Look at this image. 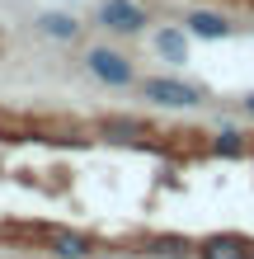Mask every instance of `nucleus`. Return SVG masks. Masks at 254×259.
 Here are the masks:
<instances>
[{
  "label": "nucleus",
  "instance_id": "f257e3e1",
  "mask_svg": "<svg viewBox=\"0 0 254 259\" xmlns=\"http://www.w3.org/2000/svg\"><path fill=\"white\" fill-rule=\"evenodd\" d=\"M85 71L94 75L99 85H109V90H127V85H137V66L127 62V52H118V48H109V42H94L85 57Z\"/></svg>",
  "mask_w": 254,
  "mask_h": 259
},
{
  "label": "nucleus",
  "instance_id": "f03ea898",
  "mask_svg": "<svg viewBox=\"0 0 254 259\" xmlns=\"http://www.w3.org/2000/svg\"><path fill=\"white\" fill-rule=\"evenodd\" d=\"M137 90L156 109H198L202 104V90L193 80H179V75H146V80H137Z\"/></svg>",
  "mask_w": 254,
  "mask_h": 259
},
{
  "label": "nucleus",
  "instance_id": "7ed1b4c3",
  "mask_svg": "<svg viewBox=\"0 0 254 259\" xmlns=\"http://www.w3.org/2000/svg\"><path fill=\"white\" fill-rule=\"evenodd\" d=\"M94 24L104 28V33H113V38H137V33H146L151 14H146L137 0H99Z\"/></svg>",
  "mask_w": 254,
  "mask_h": 259
},
{
  "label": "nucleus",
  "instance_id": "20e7f679",
  "mask_svg": "<svg viewBox=\"0 0 254 259\" xmlns=\"http://www.w3.org/2000/svg\"><path fill=\"white\" fill-rule=\"evenodd\" d=\"M184 28H188V38H202V42L231 38V19H226V14H217V10H188L184 14Z\"/></svg>",
  "mask_w": 254,
  "mask_h": 259
},
{
  "label": "nucleus",
  "instance_id": "39448f33",
  "mask_svg": "<svg viewBox=\"0 0 254 259\" xmlns=\"http://www.w3.org/2000/svg\"><path fill=\"white\" fill-rule=\"evenodd\" d=\"M193 254L198 259H254V245L245 236H207L193 245Z\"/></svg>",
  "mask_w": 254,
  "mask_h": 259
},
{
  "label": "nucleus",
  "instance_id": "423d86ee",
  "mask_svg": "<svg viewBox=\"0 0 254 259\" xmlns=\"http://www.w3.org/2000/svg\"><path fill=\"white\" fill-rule=\"evenodd\" d=\"M151 42H156V52L165 57L170 66H184L188 62V28L165 24V28H156V33H151Z\"/></svg>",
  "mask_w": 254,
  "mask_h": 259
},
{
  "label": "nucleus",
  "instance_id": "0eeeda50",
  "mask_svg": "<svg viewBox=\"0 0 254 259\" xmlns=\"http://www.w3.org/2000/svg\"><path fill=\"white\" fill-rule=\"evenodd\" d=\"M80 19L76 14H66V10H47V14H38V33L42 38H52V42H76L80 38Z\"/></svg>",
  "mask_w": 254,
  "mask_h": 259
},
{
  "label": "nucleus",
  "instance_id": "6e6552de",
  "mask_svg": "<svg viewBox=\"0 0 254 259\" xmlns=\"http://www.w3.org/2000/svg\"><path fill=\"white\" fill-rule=\"evenodd\" d=\"M47 250L57 254V259H89V236H80V231H52L47 236Z\"/></svg>",
  "mask_w": 254,
  "mask_h": 259
},
{
  "label": "nucleus",
  "instance_id": "1a4fd4ad",
  "mask_svg": "<svg viewBox=\"0 0 254 259\" xmlns=\"http://www.w3.org/2000/svg\"><path fill=\"white\" fill-rule=\"evenodd\" d=\"M99 137H109V142H137V137H146V123L141 118H104Z\"/></svg>",
  "mask_w": 254,
  "mask_h": 259
},
{
  "label": "nucleus",
  "instance_id": "9d476101",
  "mask_svg": "<svg viewBox=\"0 0 254 259\" xmlns=\"http://www.w3.org/2000/svg\"><path fill=\"white\" fill-rule=\"evenodd\" d=\"M212 156H226V160H235V156H245V137L235 132V127H226V132H217V137H212Z\"/></svg>",
  "mask_w": 254,
  "mask_h": 259
},
{
  "label": "nucleus",
  "instance_id": "9b49d317",
  "mask_svg": "<svg viewBox=\"0 0 254 259\" xmlns=\"http://www.w3.org/2000/svg\"><path fill=\"white\" fill-rule=\"evenodd\" d=\"M151 254H170V259H179V254H193V245H188V240H179V236H170V240H156Z\"/></svg>",
  "mask_w": 254,
  "mask_h": 259
},
{
  "label": "nucleus",
  "instance_id": "f8f14e48",
  "mask_svg": "<svg viewBox=\"0 0 254 259\" xmlns=\"http://www.w3.org/2000/svg\"><path fill=\"white\" fill-rule=\"evenodd\" d=\"M245 113H254V90H249V95H245Z\"/></svg>",
  "mask_w": 254,
  "mask_h": 259
}]
</instances>
